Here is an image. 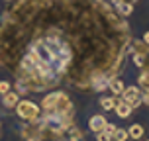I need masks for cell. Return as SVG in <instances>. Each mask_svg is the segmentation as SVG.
I'll use <instances>...</instances> for the list:
<instances>
[{
    "label": "cell",
    "mask_w": 149,
    "mask_h": 141,
    "mask_svg": "<svg viewBox=\"0 0 149 141\" xmlns=\"http://www.w3.org/2000/svg\"><path fill=\"white\" fill-rule=\"evenodd\" d=\"M127 43V24L108 0H18L0 18V67L18 94L112 78Z\"/></svg>",
    "instance_id": "6da1fadb"
},
{
    "label": "cell",
    "mask_w": 149,
    "mask_h": 141,
    "mask_svg": "<svg viewBox=\"0 0 149 141\" xmlns=\"http://www.w3.org/2000/svg\"><path fill=\"white\" fill-rule=\"evenodd\" d=\"M2 104L6 106V108H16V104H18V100H20V94L18 92H14V90H8L6 94H2Z\"/></svg>",
    "instance_id": "8992f818"
},
{
    "label": "cell",
    "mask_w": 149,
    "mask_h": 141,
    "mask_svg": "<svg viewBox=\"0 0 149 141\" xmlns=\"http://www.w3.org/2000/svg\"><path fill=\"white\" fill-rule=\"evenodd\" d=\"M65 92L63 90H53V92H49L47 96L43 98V102H41V110H53L55 106H57V102L61 100V96H63Z\"/></svg>",
    "instance_id": "277c9868"
},
{
    "label": "cell",
    "mask_w": 149,
    "mask_h": 141,
    "mask_svg": "<svg viewBox=\"0 0 149 141\" xmlns=\"http://www.w3.org/2000/svg\"><path fill=\"white\" fill-rule=\"evenodd\" d=\"M143 43L149 45V31H145V35H143Z\"/></svg>",
    "instance_id": "2e32d148"
},
{
    "label": "cell",
    "mask_w": 149,
    "mask_h": 141,
    "mask_svg": "<svg viewBox=\"0 0 149 141\" xmlns=\"http://www.w3.org/2000/svg\"><path fill=\"white\" fill-rule=\"evenodd\" d=\"M114 110H116V114H118L120 118H127L130 114H132V106L127 104V102H124V100H118V104L114 106Z\"/></svg>",
    "instance_id": "ba28073f"
},
{
    "label": "cell",
    "mask_w": 149,
    "mask_h": 141,
    "mask_svg": "<svg viewBox=\"0 0 149 141\" xmlns=\"http://www.w3.org/2000/svg\"><path fill=\"white\" fill-rule=\"evenodd\" d=\"M120 96H122L124 102H127V104L132 106V108H139L141 102H143L141 90L137 88V86H127V88H124V92H122Z\"/></svg>",
    "instance_id": "3957f363"
},
{
    "label": "cell",
    "mask_w": 149,
    "mask_h": 141,
    "mask_svg": "<svg viewBox=\"0 0 149 141\" xmlns=\"http://www.w3.org/2000/svg\"><path fill=\"white\" fill-rule=\"evenodd\" d=\"M108 88H110L112 92L116 94V96H120V94L124 92V88H126V86H124V82L120 81L118 76H112V78H110V82H108Z\"/></svg>",
    "instance_id": "9c48e42d"
},
{
    "label": "cell",
    "mask_w": 149,
    "mask_h": 141,
    "mask_svg": "<svg viewBox=\"0 0 149 141\" xmlns=\"http://www.w3.org/2000/svg\"><path fill=\"white\" fill-rule=\"evenodd\" d=\"M143 133H145V129H143V126H139V124H134V126L127 129V135L132 137V139H141L143 137Z\"/></svg>",
    "instance_id": "30bf717a"
},
{
    "label": "cell",
    "mask_w": 149,
    "mask_h": 141,
    "mask_svg": "<svg viewBox=\"0 0 149 141\" xmlns=\"http://www.w3.org/2000/svg\"><path fill=\"white\" fill-rule=\"evenodd\" d=\"M118 104V98H100V106L104 108V110H114V106Z\"/></svg>",
    "instance_id": "7c38bea8"
},
{
    "label": "cell",
    "mask_w": 149,
    "mask_h": 141,
    "mask_svg": "<svg viewBox=\"0 0 149 141\" xmlns=\"http://www.w3.org/2000/svg\"><path fill=\"white\" fill-rule=\"evenodd\" d=\"M96 141H112V133H108L106 129H102V131H98Z\"/></svg>",
    "instance_id": "4fadbf2b"
},
{
    "label": "cell",
    "mask_w": 149,
    "mask_h": 141,
    "mask_svg": "<svg viewBox=\"0 0 149 141\" xmlns=\"http://www.w3.org/2000/svg\"><path fill=\"white\" fill-rule=\"evenodd\" d=\"M104 129H106V131H108V133H114V129H116V126H114V124H108V122H106Z\"/></svg>",
    "instance_id": "9a60e30c"
},
{
    "label": "cell",
    "mask_w": 149,
    "mask_h": 141,
    "mask_svg": "<svg viewBox=\"0 0 149 141\" xmlns=\"http://www.w3.org/2000/svg\"><path fill=\"white\" fill-rule=\"evenodd\" d=\"M10 90V82L8 81H0V94H6Z\"/></svg>",
    "instance_id": "5bb4252c"
},
{
    "label": "cell",
    "mask_w": 149,
    "mask_h": 141,
    "mask_svg": "<svg viewBox=\"0 0 149 141\" xmlns=\"http://www.w3.org/2000/svg\"><path fill=\"white\" fill-rule=\"evenodd\" d=\"M114 10L124 18V16H130L132 12H134V4H132V2H126V0H120V2L114 4Z\"/></svg>",
    "instance_id": "5b68a950"
},
{
    "label": "cell",
    "mask_w": 149,
    "mask_h": 141,
    "mask_svg": "<svg viewBox=\"0 0 149 141\" xmlns=\"http://www.w3.org/2000/svg\"><path fill=\"white\" fill-rule=\"evenodd\" d=\"M16 114H18V118L24 119V122H36L39 118V114H41V108L36 104V102H31V100H18V104H16Z\"/></svg>",
    "instance_id": "7a4b0ae2"
},
{
    "label": "cell",
    "mask_w": 149,
    "mask_h": 141,
    "mask_svg": "<svg viewBox=\"0 0 149 141\" xmlns=\"http://www.w3.org/2000/svg\"><path fill=\"white\" fill-rule=\"evenodd\" d=\"M104 126H106V118L104 116H92V118L88 119V127L92 129V131H102L104 129Z\"/></svg>",
    "instance_id": "52a82bcc"
},
{
    "label": "cell",
    "mask_w": 149,
    "mask_h": 141,
    "mask_svg": "<svg viewBox=\"0 0 149 141\" xmlns=\"http://www.w3.org/2000/svg\"><path fill=\"white\" fill-rule=\"evenodd\" d=\"M112 139L114 141H127L130 139V135H127V129H114V133H112Z\"/></svg>",
    "instance_id": "8fae6325"
}]
</instances>
